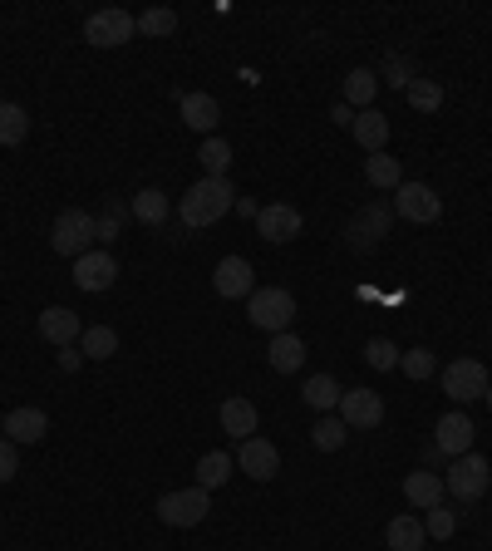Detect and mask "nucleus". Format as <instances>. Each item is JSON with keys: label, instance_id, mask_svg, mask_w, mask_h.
I'll return each instance as SVG.
<instances>
[{"label": "nucleus", "instance_id": "obj_27", "mask_svg": "<svg viewBox=\"0 0 492 551\" xmlns=\"http://www.w3.org/2000/svg\"><path fill=\"white\" fill-rule=\"evenodd\" d=\"M197 163H202V178H227V168H232V143H222V138H202Z\"/></svg>", "mask_w": 492, "mask_h": 551}, {"label": "nucleus", "instance_id": "obj_7", "mask_svg": "<svg viewBox=\"0 0 492 551\" xmlns=\"http://www.w3.org/2000/svg\"><path fill=\"white\" fill-rule=\"evenodd\" d=\"M207 512H212L207 488H183V492H163L158 497V517L168 527H197V522H207Z\"/></svg>", "mask_w": 492, "mask_h": 551}, {"label": "nucleus", "instance_id": "obj_22", "mask_svg": "<svg viewBox=\"0 0 492 551\" xmlns=\"http://www.w3.org/2000/svg\"><path fill=\"white\" fill-rule=\"evenodd\" d=\"M350 133L360 138V148H365V153H384V143H389V119H384L379 109H365V114H355Z\"/></svg>", "mask_w": 492, "mask_h": 551}, {"label": "nucleus", "instance_id": "obj_11", "mask_svg": "<svg viewBox=\"0 0 492 551\" xmlns=\"http://www.w3.org/2000/svg\"><path fill=\"white\" fill-rule=\"evenodd\" d=\"M237 468H242L246 478H256V483H271L276 473H281V453H276V443L271 438H242V448H237Z\"/></svg>", "mask_w": 492, "mask_h": 551}, {"label": "nucleus", "instance_id": "obj_37", "mask_svg": "<svg viewBox=\"0 0 492 551\" xmlns=\"http://www.w3.org/2000/svg\"><path fill=\"white\" fill-rule=\"evenodd\" d=\"M424 532H429V537H438V542H448V537L458 532V512H448L443 502H438V507H429V517H424Z\"/></svg>", "mask_w": 492, "mask_h": 551}, {"label": "nucleus", "instance_id": "obj_3", "mask_svg": "<svg viewBox=\"0 0 492 551\" xmlns=\"http://www.w3.org/2000/svg\"><path fill=\"white\" fill-rule=\"evenodd\" d=\"M94 242V212H84V207H69L55 217V227H50V246L69 256V261H79L84 251Z\"/></svg>", "mask_w": 492, "mask_h": 551}, {"label": "nucleus", "instance_id": "obj_41", "mask_svg": "<svg viewBox=\"0 0 492 551\" xmlns=\"http://www.w3.org/2000/svg\"><path fill=\"white\" fill-rule=\"evenodd\" d=\"M330 119H335V123H345V128H350V123H355V109H350V104H335V109H330Z\"/></svg>", "mask_w": 492, "mask_h": 551}, {"label": "nucleus", "instance_id": "obj_29", "mask_svg": "<svg viewBox=\"0 0 492 551\" xmlns=\"http://www.w3.org/2000/svg\"><path fill=\"white\" fill-rule=\"evenodd\" d=\"M133 217H138L143 227H163V222H168V197H163L158 187H143V192L133 197Z\"/></svg>", "mask_w": 492, "mask_h": 551}, {"label": "nucleus", "instance_id": "obj_44", "mask_svg": "<svg viewBox=\"0 0 492 551\" xmlns=\"http://www.w3.org/2000/svg\"><path fill=\"white\" fill-rule=\"evenodd\" d=\"M0 433H5V419H0Z\"/></svg>", "mask_w": 492, "mask_h": 551}, {"label": "nucleus", "instance_id": "obj_38", "mask_svg": "<svg viewBox=\"0 0 492 551\" xmlns=\"http://www.w3.org/2000/svg\"><path fill=\"white\" fill-rule=\"evenodd\" d=\"M399 369H404L409 379H433L438 360H433V350H409V355H399Z\"/></svg>", "mask_w": 492, "mask_h": 551}, {"label": "nucleus", "instance_id": "obj_30", "mask_svg": "<svg viewBox=\"0 0 492 551\" xmlns=\"http://www.w3.org/2000/svg\"><path fill=\"white\" fill-rule=\"evenodd\" d=\"M365 183L369 187H399V183H404L399 158H389V153H369V158H365Z\"/></svg>", "mask_w": 492, "mask_h": 551}, {"label": "nucleus", "instance_id": "obj_35", "mask_svg": "<svg viewBox=\"0 0 492 551\" xmlns=\"http://www.w3.org/2000/svg\"><path fill=\"white\" fill-rule=\"evenodd\" d=\"M365 365L379 369V374H389V369H399V350H394L389 340H379V335H374V340L365 345Z\"/></svg>", "mask_w": 492, "mask_h": 551}, {"label": "nucleus", "instance_id": "obj_21", "mask_svg": "<svg viewBox=\"0 0 492 551\" xmlns=\"http://www.w3.org/2000/svg\"><path fill=\"white\" fill-rule=\"evenodd\" d=\"M222 429L232 433V438H251V433H256V404H251L246 394L222 399Z\"/></svg>", "mask_w": 492, "mask_h": 551}, {"label": "nucleus", "instance_id": "obj_32", "mask_svg": "<svg viewBox=\"0 0 492 551\" xmlns=\"http://www.w3.org/2000/svg\"><path fill=\"white\" fill-rule=\"evenodd\" d=\"M25 133H30V114L20 104H0V148L25 143Z\"/></svg>", "mask_w": 492, "mask_h": 551}, {"label": "nucleus", "instance_id": "obj_20", "mask_svg": "<svg viewBox=\"0 0 492 551\" xmlns=\"http://www.w3.org/2000/svg\"><path fill=\"white\" fill-rule=\"evenodd\" d=\"M266 360L276 374H296V369L306 365V345H301V335H271V350H266Z\"/></svg>", "mask_w": 492, "mask_h": 551}, {"label": "nucleus", "instance_id": "obj_2", "mask_svg": "<svg viewBox=\"0 0 492 551\" xmlns=\"http://www.w3.org/2000/svg\"><path fill=\"white\" fill-rule=\"evenodd\" d=\"M246 315H251V325H256V330L286 335V330H291V320H296V296H291L286 286H261V291H251Z\"/></svg>", "mask_w": 492, "mask_h": 551}, {"label": "nucleus", "instance_id": "obj_14", "mask_svg": "<svg viewBox=\"0 0 492 551\" xmlns=\"http://www.w3.org/2000/svg\"><path fill=\"white\" fill-rule=\"evenodd\" d=\"M212 286H217V296H222V301H242V296L256 291V271H251V261H246V256H227V261H217Z\"/></svg>", "mask_w": 492, "mask_h": 551}, {"label": "nucleus", "instance_id": "obj_12", "mask_svg": "<svg viewBox=\"0 0 492 551\" xmlns=\"http://www.w3.org/2000/svg\"><path fill=\"white\" fill-rule=\"evenodd\" d=\"M301 227H306V222H301V212H296L291 202H271V207H261V217H256V232H261L271 246L296 242Z\"/></svg>", "mask_w": 492, "mask_h": 551}, {"label": "nucleus", "instance_id": "obj_19", "mask_svg": "<svg viewBox=\"0 0 492 551\" xmlns=\"http://www.w3.org/2000/svg\"><path fill=\"white\" fill-rule=\"evenodd\" d=\"M183 123L187 128H197L202 138H212V128L222 123L217 99H212V94H183Z\"/></svg>", "mask_w": 492, "mask_h": 551}, {"label": "nucleus", "instance_id": "obj_24", "mask_svg": "<svg viewBox=\"0 0 492 551\" xmlns=\"http://www.w3.org/2000/svg\"><path fill=\"white\" fill-rule=\"evenodd\" d=\"M340 394H345V389H340L330 374H310L306 389H301V399H306L315 414H330V409H340Z\"/></svg>", "mask_w": 492, "mask_h": 551}, {"label": "nucleus", "instance_id": "obj_18", "mask_svg": "<svg viewBox=\"0 0 492 551\" xmlns=\"http://www.w3.org/2000/svg\"><path fill=\"white\" fill-rule=\"evenodd\" d=\"M384 542H389V551H424L429 532H424V522H419V517L399 512V517L384 527Z\"/></svg>", "mask_w": 492, "mask_h": 551}, {"label": "nucleus", "instance_id": "obj_39", "mask_svg": "<svg viewBox=\"0 0 492 551\" xmlns=\"http://www.w3.org/2000/svg\"><path fill=\"white\" fill-rule=\"evenodd\" d=\"M20 473V458H15V443L10 438H0V483H10Z\"/></svg>", "mask_w": 492, "mask_h": 551}, {"label": "nucleus", "instance_id": "obj_34", "mask_svg": "<svg viewBox=\"0 0 492 551\" xmlns=\"http://www.w3.org/2000/svg\"><path fill=\"white\" fill-rule=\"evenodd\" d=\"M173 30H178V15L163 10V5H153V10L138 15V35H153V40H158V35H173Z\"/></svg>", "mask_w": 492, "mask_h": 551}, {"label": "nucleus", "instance_id": "obj_26", "mask_svg": "<svg viewBox=\"0 0 492 551\" xmlns=\"http://www.w3.org/2000/svg\"><path fill=\"white\" fill-rule=\"evenodd\" d=\"M374 94H379V74H374V69H355V74L345 79V104H350L355 114L374 109Z\"/></svg>", "mask_w": 492, "mask_h": 551}, {"label": "nucleus", "instance_id": "obj_36", "mask_svg": "<svg viewBox=\"0 0 492 551\" xmlns=\"http://www.w3.org/2000/svg\"><path fill=\"white\" fill-rule=\"evenodd\" d=\"M119 232H123V202L114 197V202L104 207V217H94V237H99V242H119Z\"/></svg>", "mask_w": 492, "mask_h": 551}, {"label": "nucleus", "instance_id": "obj_43", "mask_svg": "<svg viewBox=\"0 0 492 551\" xmlns=\"http://www.w3.org/2000/svg\"><path fill=\"white\" fill-rule=\"evenodd\" d=\"M483 399H488V409H492V384H488V394H483Z\"/></svg>", "mask_w": 492, "mask_h": 551}, {"label": "nucleus", "instance_id": "obj_42", "mask_svg": "<svg viewBox=\"0 0 492 551\" xmlns=\"http://www.w3.org/2000/svg\"><path fill=\"white\" fill-rule=\"evenodd\" d=\"M79 360H84L79 350H69V345H64V350H60V369H79Z\"/></svg>", "mask_w": 492, "mask_h": 551}, {"label": "nucleus", "instance_id": "obj_15", "mask_svg": "<svg viewBox=\"0 0 492 551\" xmlns=\"http://www.w3.org/2000/svg\"><path fill=\"white\" fill-rule=\"evenodd\" d=\"M473 419L468 414H443L438 419V429H433V443L448 453V458H463V453H473Z\"/></svg>", "mask_w": 492, "mask_h": 551}, {"label": "nucleus", "instance_id": "obj_33", "mask_svg": "<svg viewBox=\"0 0 492 551\" xmlns=\"http://www.w3.org/2000/svg\"><path fill=\"white\" fill-rule=\"evenodd\" d=\"M404 99H409L419 114H433V109H443V84H433V79H414V84L404 89Z\"/></svg>", "mask_w": 492, "mask_h": 551}, {"label": "nucleus", "instance_id": "obj_40", "mask_svg": "<svg viewBox=\"0 0 492 551\" xmlns=\"http://www.w3.org/2000/svg\"><path fill=\"white\" fill-rule=\"evenodd\" d=\"M232 212H242V217H251V222H256V217H261V207H256V202H251V197H242V192H237V207H232Z\"/></svg>", "mask_w": 492, "mask_h": 551}, {"label": "nucleus", "instance_id": "obj_25", "mask_svg": "<svg viewBox=\"0 0 492 551\" xmlns=\"http://www.w3.org/2000/svg\"><path fill=\"white\" fill-rule=\"evenodd\" d=\"M232 468H237V458H232V453H217V448H212V453H202V458H197V488H222V483H227V478H232Z\"/></svg>", "mask_w": 492, "mask_h": 551}, {"label": "nucleus", "instance_id": "obj_4", "mask_svg": "<svg viewBox=\"0 0 492 551\" xmlns=\"http://www.w3.org/2000/svg\"><path fill=\"white\" fill-rule=\"evenodd\" d=\"M133 35H138V15H128V10H119V5L94 10V15L84 20V40H89V45H99V50L128 45Z\"/></svg>", "mask_w": 492, "mask_h": 551}, {"label": "nucleus", "instance_id": "obj_17", "mask_svg": "<svg viewBox=\"0 0 492 551\" xmlns=\"http://www.w3.org/2000/svg\"><path fill=\"white\" fill-rule=\"evenodd\" d=\"M40 335L50 340V345H74L79 335H84V325H79V315L74 310H64V306H50L45 315H40Z\"/></svg>", "mask_w": 492, "mask_h": 551}, {"label": "nucleus", "instance_id": "obj_16", "mask_svg": "<svg viewBox=\"0 0 492 551\" xmlns=\"http://www.w3.org/2000/svg\"><path fill=\"white\" fill-rule=\"evenodd\" d=\"M50 433V419H45V409H10L5 414V438L20 448V443H40Z\"/></svg>", "mask_w": 492, "mask_h": 551}, {"label": "nucleus", "instance_id": "obj_31", "mask_svg": "<svg viewBox=\"0 0 492 551\" xmlns=\"http://www.w3.org/2000/svg\"><path fill=\"white\" fill-rule=\"evenodd\" d=\"M119 350V335L109 330V325H89L84 335H79V355H89V360H109Z\"/></svg>", "mask_w": 492, "mask_h": 551}, {"label": "nucleus", "instance_id": "obj_8", "mask_svg": "<svg viewBox=\"0 0 492 551\" xmlns=\"http://www.w3.org/2000/svg\"><path fill=\"white\" fill-rule=\"evenodd\" d=\"M394 212H399L404 222L429 227V222L443 217V197H438L429 183H399V187H394Z\"/></svg>", "mask_w": 492, "mask_h": 551}, {"label": "nucleus", "instance_id": "obj_1", "mask_svg": "<svg viewBox=\"0 0 492 551\" xmlns=\"http://www.w3.org/2000/svg\"><path fill=\"white\" fill-rule=\"evenodd\" d=\"M232 207H237V187L227 183V178H202V183H192L183 192L178 217H183L187 227H212V222H222Z\"/></svg>", "mask_w": 492, "mask_h": 551}, {"label": "nucleus", "instance_id": "obj_28", "mask_svg": "<svg viewBox=\"0 0 492 551\" xmlns=\"http://www.w3.org/2000/svg\"><path fill=\"white\" fill-rule=\"evenodd\" d=\"M345 438H350V429H345V419H340V414H320V419H315V429H310V443H315L320 453L345 448Z\"/></svg>", "mask_w": 492, "mask_h": 551}, {"label": "nucleus", "instance_id": "obj_9", "mask_svg": "<svg viewBox=\"0 0 492 551\" xmlns=\"http://www.w3.org/2000/svg\"><path fill=\"white\" fill-rule=\"evenodd\" d=\"M488 369L483 360H453V365L443 369V394L448 399H458V404H473V399H483L488 394Z\"/></svg>", "mask_w": 492, "mask_h": 551}, {"label": "nucleus", "instance_id": "obj_13", "mask_svg": "<svg viewBox=\"0 0 492 551\" xmlns=\"http://www.w3.org/2000/svg\"><path fill=\"white\" fill-rule=\"evenodd\" d=\"M340 419H345V429H379L384 424V399L374 389H345L340 394Z\"/></svg>", "mask_w": 492, "mask_h": 551}, {"label": "nucleus", "instance_id": "obj_10", "mask_svg": "<svg viewBox=\"0 0 492 551\" xmlns=\"http://www.w3.org/2000/svg\"><path fill=\"white\" fill-rule=\"evenodd\" d=\"M119 281V261L109 256V251H84L79 261H74V286L84 291V296H99V291H109Z\"/></svg>", "mask_w": 492, "mask_h": 551}, {"label": "nucleus", "instance_id": "obj_23", "mask_svg": "<svg viewBox=\"0 0 492 551\" xmlns=\"http://www.w3.org/2000/svg\"><path fill=\"white\" fill-rule=\"evenodd\" d=\"M404 497H409L419 512H429V507L443 502V478H438V473H409V478H404Z\"/></svg>", "mask_w": 492, "mask_h": 551}, {"label": "nucleus", "instance_id": "obj_6", "mask_svg": "<svg viewBox=\"0 0 492 551\" xmlns=\"http://www.w3.org/2000/svg\"><path fill=\"white\" fill-rule=\"evenodd\" d=\"M389 222H394V207H389V202H365V207L350 217L345 242L355 246V251H374V246L389 237Z\"/></svg>", "mask_w": 492, "mask_h": 551}, {"label": "nucleus", "instance_id": "obj_5", "mask_svg": "<svg viewBox=\"0 0 492 551\" xmlns=\"http://www.w3.org/2000/svg\"><path fill=\"white\" fill-rule=\"evenodd\" d=\"M492 473H488V458L483 453H463V458H453V468L443 473V488L453 492L458 502H478L483 492H488Z\"/></svg>", "mask_w": 492, "mask_h": 551}]
</instances>
